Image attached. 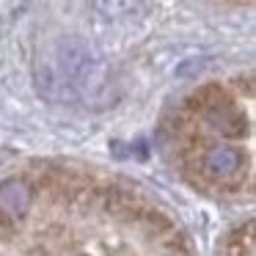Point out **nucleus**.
I'll list each match as a JSON object with an SVG mask.
<instances>
[{
	"label": "nucleus",
	"mask_w": 256,
	"mask_h": 256,
	"mask_svg": "<svg viewBox=\"0 0 256 256\" xmlns=\"http://www.w3.org/2000/svg\"><path fill=\"white\" fill-rule=\"evenodd\" d=\"M28 201H30V190L20 179H8L6 184H0V215H6L8 220L22 215L28 210Z\"/></svg>",
	"instance_id": "nucleus-1"
},
{
	"label": "nucleus",
	"mask_w": 256,
	"mask_h": 256,
	"mask_svg": "<svg viewBox=\"0 0 256 256\" xmlns=\"http://www.w3.org/2000/svg\"><path fill=\"white\" fill-rule=\"evenodd\" d=\"M140 218H144V223H146V226H149L152 232L157 234V237H160L162 232H168V228H174L171 218H168L162 210H152V206H146L144 215H140Z\"/></svg>",
	"instance_id": "nucleus-2"
},
{
	"label": "nucleus",
	"mask_w": 256,
	"mask_h": 256,
	"mask_svg": "<svg viewBox=\"0 0 256 256\" xmlns=\"http://www.w3.org/2000/svg\"><path fill=\"white\" fill-rule=\"evenodd\" d=\"M12 234H14V220H8L6 215H0V242L8 240Z\"/></svg>",
	"instance_id": "nucleus-3"
}]
</instances>
